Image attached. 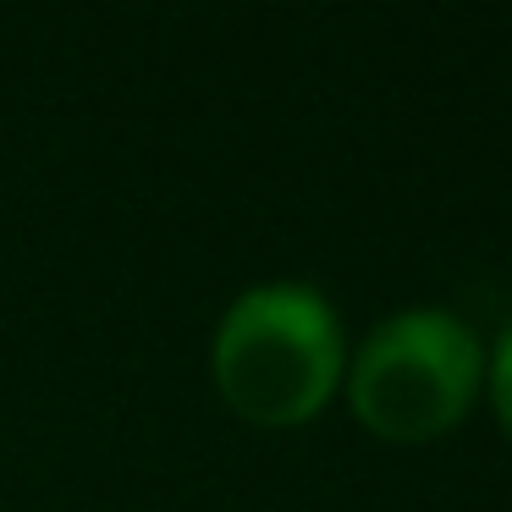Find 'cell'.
Here are the masks:
<instances>
[{"label":"cell","instance_id":"obj_3","mask_svg":"<svg viewBox=\"0 0 512 512\" xmlns=\"http://www.w3.org/2000/svg\"><path fill=\"white\" fill-rule=\"evenodd\" d=\"M490 402H496L501 430L512 435V325H507V336L496 342V353H490Z\"/></svg>","mask_w":512,"mask_h":512},{"label":"cell","instance_id":"obj_2","mask_svg":"<svg viewBox=\"0 0 512 512\" xmlns=\"http://www.w3.org/2000/svg\"><path fill=\"white\" fill-rule=\"evenodd\" d=\"M485 375L474 331L446 309H408L369 331L347 369L358 424L391 446H424L468 413Z\"/></svg>","mask_w":512,"mask_h":512},{"label":"cell","instance_id":"obj_1","mask_svg":"<svg viewBox=\"0 0 512 512\" xmlns=\"http://www.w3.org/2000/svg\"><path fill=\"white\" fill-rule=\"evenodd\" d=\"M210 369L232 413L265 430H287L314 419L342 386V325L314 287L265 281L221 314Z\"/></svg>","mask_w":512,"mask_h":512}]
</instances>
